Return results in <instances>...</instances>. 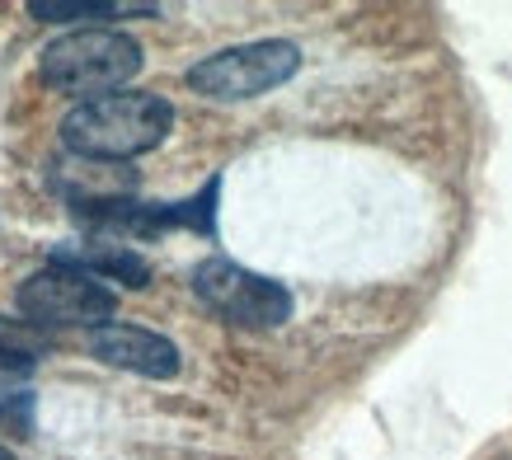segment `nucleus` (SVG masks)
Returning a JSON list of instances; mask_svg holds the SVG:
<instances>
[{"label": "nucleus", "instance_id": "nucleus-1", "mask_svg": "<svg viewBox=\"0 0 512 460\" xmlns=\"http://www.w3.org/2000/svg\"><path fill=\"white\" fill-rule=\"evenodd\" d=\"M174 132V104L146 90H118L104 99H85L62 118V146L76 160L123 165L132 155L156 151Z\"/></svg>", "mask_w": 512, "mask_h": 460}, {"label": "nucleus", "instance_id": "nucleus-2", "mask_svg": "<svg viewBox=\"0 0 512 460\" xmlns=\"http://www.w3.org/2000/svg\"><path fill=\"white\" fill-rule=\"evenodd\" d=\"M38 71H43L52 90L76 94L80 104L85 99H104V94H118L141 71V43L132 33L104 29V24L71 29L43 47Z\"/></svg>", "mask_w": 512, "mask_h": 460}, {"label": "nucleus", "instance_id": "nucleus-3", "mask_svg": "<svg viewBox=\"0 0 512 460\" xmlns=\"http://www.w3.org/2000/svg\"><path fill=\"white\" fill-rule=\"evenodd\" d=\"M19 315L33 329H104L118 315V292L71 263H47L29 273L15 292Z\"/></svg>", "mask_w": 512, "mask_h": 460}, {"label": "nucleus", "instance_id": "nucleus-4", "mask_svg": "<svg viewBox=\"0 0 512 460\" xmlns=\"http://www.w3.org/2000/svg\"><path fill=\"white\" fill-rule=\"evenodd\" d=\"M217 193L221 174H212L202 184L198 198L184 202H137V198H94V202H71L85 230L104 235L109 245L118 240H151L160 230H198V235H217Z\"/></svg>", "mask_w": 512, "mask_h": 460}, {"label": "nucleus", "instance_id": "nucleus-5", "mask_svg": "<svg viewBox=\"0 0 512 460\" xmlns=\"http://www.w3.org/2000/svg\"><path fill=\"white\" fill-rule=\"evenodd\" d=\"M296 71H301V47L287 38H264V43H240L202 57L188 71V85L217 104H240V99H259L287 85Z\"/></svg>", "mask_w": 512, "mask_h": 460}, {"label": "nucleus", "instance_id": "nucleus-6", "mask_svg": "<svg viewBox=\"0 0 512 460\" xmlns=\"http://www.w3.org/2000/svg\"><path fill=\"white\" fill-rule=\"evenodd\" d=\"M193 292L202 306H212L221 320L240 324V329H278L292 320V292L226 254L202 259L193 268Z\"/></svg>", "mask_w": 512, "mask_h": 460}, {"label": "nucleus", "instance_id": "nucleus-7", "mask_svg": "<svg viewBox=\"0 0 512 460\" xmlns=\"http://www.w3.org/2000/svg\"><path fill=\"white\" fill-rule=\"evenodd\" d=\"M90 353L104 362V367L132 371V376H146V381H174L184 357L165 334L156 329H141V324H104L90 334Z\"/></svg>", "mask_w": 512, "mask_h": 460}, {"label": "nucleus", "instance_id": "nucleus-8", "mask_svg": "<svg viewBox=\"0 0 512 460\" xmlns=\"http://www.w3.org/2000/svg\"><path fill=\"white\" fill-rule=\"evenodd\" d=\"M52 263H71L80 273L99 277V282H123L132 292H141L151 282V263L141 259L137 249L127 245H109V240H94V245H57Z\"/></svg>", "mask_w": 512, "mask_h": 460}, {"label": "nucleus", "instance_id": "nucleus-9", "mask_svg": "<svg viewBox=\"0 0 512 460\" xmlns=\"http://www.w3.org/2000/svg\"><path fill=\"white\" fill-rule=\"evenodd\" d=\"M29 15L43 19V24H90V19H132V15L156 19L160 5H132V0H29Z\"/></svg>", "mask_w": 512, "mask_h": 460}, {"label": "nucleus", "instance_id": "nucleus-10", "mask_svg": "<svg viewBox=\"0 0 512 460\" xmlns=\"http://www.w3.org/2000/svg\"><path fill=\"white\" fill-rule=\"evenodd\" d=\"M0 353H15V357H38L47 353V338L43 329H33L29 320H5L0 315Z\"/></svg>", "mask_w": 512, "mask_h": 460}, {"label": "nucleus", "instance_id": "nucleus-11", "mask_svg": "<svg viewBox=\"0 0 512 460\" xmlns=\"http://www.w3.org/2000/svg\"><path fill=\"white\" fill-rule=\"evenodd\" d=\"M33 367H38V362H33V357H15V353H0V385L10 381V376H19V381H24V376H33Z\"/></svg>", "mask_w": 512, "mask_h": 460}, {"label": "nucleus", "instance_id": "nucleus-12", "mask_svg": "<svg viewBox=\"0 0 512 460\" xmlns=\"http://www.w3.org/2000/svg\"><path fill=\"white\" fill-rule=\"evenodd\" d=\"M0 460H15V451H5V446H0Z\"/></svg>", "mask_w": 512, "mask_h": 460}, {"label": "nucleus", "instance_id": "nucleus-13", "mask_svg": "<svg viewBox=\"0 0 512 460\" xmlns=\"http://www.w3.org/2000/svg\"><path fill=\"white\" fill-rule=\"evenodd\" d=\"M0 423H5V404H0Z\"/></svg>", "mask_w": 512, "mask_h": 460}]
</instances>
